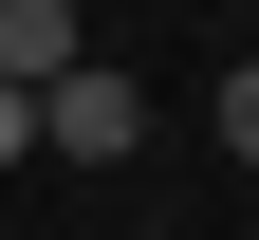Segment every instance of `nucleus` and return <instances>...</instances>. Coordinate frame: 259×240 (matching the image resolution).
Masks as SVG:
<instances>
[{"instance_id":"f257e3e1","label":"nucleus","mask_w":259,"mask_h":240,"mask_svg":"<svg viewBox=\"0 0 259 240\" xmlns=\"http://www.w3.org/2000/svg\"><path fill=\"white\" fill-rule=\"evenodd\" d=\"M37 148H56V166H130V148H148V92H130V74H93V56H74V74L37 92Z\"/></svg>"},{"instance_id":"f03ea898","label":"nucleus","mask_w":259,"mask_h":240,"mask_svg":"<svg viewBox=\"0 0 259 240\" xmlns=\"http://www.w3.org/2000/svg\"><path fill=\"white\" fill-rule=\"evenodd\" d=\"M74 56H93V37H74V0H0V74H19V92H56Z\"/></svg>"},{"instance_id":"7ed1b4c3","label":"nucleus","mask_w":259,"mask_h":240,"mask_svg":"<svg viewBox=\"0 0 259 240\" xmlns=\"http://www.w3.org/2000/svg\"><path fill=\"white\" fill-rule=\"evenodd\" d=\"M222 148L259 166V56H241V74H222Z\"/></svg>"},{"instance_id":"20e7f679","label":"nucleus","mask_w":259,"mask_h":240,"mask_svg":"<svg viewBox=\"0 0 259 240\" xmlns=\"http://www.w3.org/2000/svg\"><path fill=\"white\" fill-rule=\"evenodd\" d=\"M19 148H37V92H19V74H0V166H19Z\"/></svg>"}]
</instances>
